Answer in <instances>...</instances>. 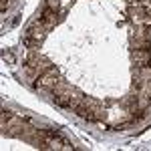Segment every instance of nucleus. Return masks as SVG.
I'll return each mask as SVG.
<instances>
[{
  "instance_id": "nucleus-1",
  "label": "nucleus",
  "mask_w": 151,
  "mask_h": 151,
  "mask_svg": "<svg viewBox=\"0 0 151 151\" xmlns=\"http://www.w3.org/2000/svg\"><path fill=\"white\" fill-rule=\"evenodd\" d=\"M47 35V28L42 26V24L35 20V22L30 24L28 28H26V32H24V38H22V45L26 48H36L40 42H42V38Z\"/></svg>"
},
{
  "instance_id": "nucleus-2",
  "label": "nucleus",
  "mask_w": 151,
  "mask_h": 151,
  "mask_svg": "<svg viewBox=\"0 0 151 151\" xmlns=\"http://www.w3.org/2000/svg\"><path fill=\"white\" fill-rule=\"evenodd\" d=\"M58 69L52 65L48 70H45L40 77L35 79V89H42V91H52V87L58 83Z\"/></svg>"
},
{
  "instance_id": "nucleus-3",
  "label": "nucleus",
  "mask_w": 151,
  "mask_h": 151,
  "mask_svg": "<svg viewBox=\"0 0 151 151\" xmlns=\"http://www.w3.org/2000/svg\"><path fill=\"white\" fill-rule=\"evenodd\" d=\"M36 20H38V22H40V24H42V26L48 30V28H52V26L58 22V10L45 6V8H42V12L38 14V18H36Z\"/></svg>"
},
{
  "instance_id": "nucleus-4",
  "label": "nucleus",
  "mask_w": 151,
  "mask_h": 151,
  "mask_svg": "<svg viewBox=\"0 0 151 151\" xmlns=\"http://www.w3.org/2000/svg\"><path fill=\"white\" fill-rule=\"evenodd\" d=\"M149 58H151L149 50H141V48H135V50H133V60H135L137 67H145V65L149 63Z\"/></svg>"
},
{
  "instance_id": "nucleus-5",
  "label": "nucleus",
  "mask_w": 151,
  "mask_h": 151,
  "mask_svg": "<svg viewBox=\"0 0 151 151\" xmlns=\"http://www.w3.org/2000/svg\"><path fill=\"white\" fill-rule=\"evenodd\" d=\"M2 58H4V60H6L8 65H14V60H16V58H14V55H12L10 50H4V55H2Z\"/></svg>"
},
{
  "instance_id": "nucleus-6",
  "label": "nucleus",
  "mask_w": 151,
  "mask_h": 151,
  "mask_svg": "<svg viewBox=\"0 0 151 151\" xmlns=\"http://www.w3.org/2000/svg\"><path fill=\"white\" fill-rule=\"evenodd\" d=\"M45 6H48V8H55V10H58V8H60V2H58V0H47V2H45Z\"/></svg>"
}]
</instances>
